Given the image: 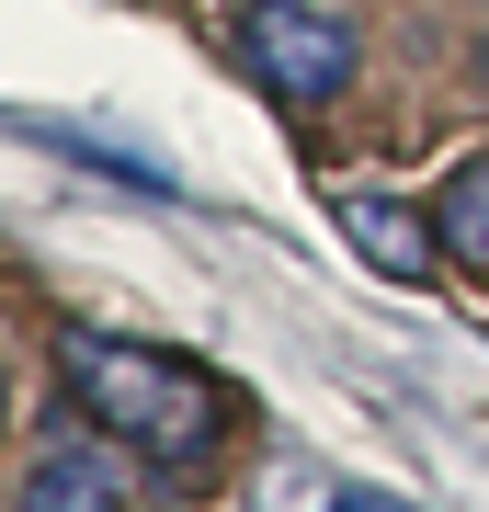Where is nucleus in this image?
I'll use <instances>...</instances> for the list:
<instances>
[{
	"label": "nucleus",
	"mask_w": 489,
	"mask_h": 512,
	"mask_svg": "<svg viewBox=\"0 0 489 512\" xmlns=\"http://www.w3.org/2000/svg\"><path fill=\"white\" fill-rule=\"evenodd\" d=\"M57 387H69V410L103 444H126L148 467H194L228 433V387L217 376H194L182 353L114 342V330H57Z\"/></svg>",
	"instance_id": "nucleus-1"
},
{
	"label": "nucleus",
	"mask_w": 489,
	"mask_h": 512,
	"mask_svg": "<svg viewBox=\"0 0 489 512\" xmlns=\"http://www.w3.org/2000/svg\"><path fill=\"white\" fill-rule=\"evenodd\" d=\"M228 46H239V69H251L273 103H330V92H353V69H364V35L330 0H251Z\"/></svg>",
	"instance_id": "nucleus-2"
},
{
	"label": "nucleus",
	"mask_w": 489,
	"mask_h": 512,
	"mask_svg": "<svg viewBox=\"0 0 489 512\" xmlns=\"http://www.w3.org/2000/svg\"><path fill=\"white\" fill-rule=\"evenodd\" d=\"M126 490H137V478H126V444H103V433L80 421L69 444H46V456L23 467L12 501H23V512H126Z\"/></svg>",
	"instance_id": "nucleus-3"
},
{
	"label": "nucleus",
	"mask_w": 489,
	"mask_h": 512,
	"mask_svg": "<svg viewBox=\"0 0 489 512\" xmlns=\"http://www.w3.org/2000/svg\"><path fill=\"white\" fill-rule=\"evenodd\" d=\"M342 217H353V251H364V262H376V274H387V285H421V274H433V262H444V239H433V228H421V217H410V205H399V194H353V205H342Z\"/></svg>",
	"instance_id": "nucleus-4"
},
{
	"label": "nucleus",
	"mask_w": 489,
	"mask_h": 512,
	"mask_svg": "<svg viewBox=\"0 0 489 512\" xmlns=\"http://www.w3.org/2000/svg\"><path fill=\"white\" fill-rule=\"evenodd\" d=\"M433 239H444V262L489 274V148L455 160V183H444V205H433Z\"/></svg>",
	"instance_id": "nucleus-5"
},
{
	"label": "nucleus",
	"mask_w": 489,
	"mask_h": 512,
	"mask_svg": "<svg viewBox=\"0 0 489 512\" xmlns=\"http://www.w3.org/2000/svg\"><path fill=\"white\" fill-rule=\"evenodd\" d=\"M330 512H399V501H376V490H353V501H330Z\"/></svg>",
	"instance_id": "nucleus-6"
},
{
	"label": "nucleus",
	"mask_w": 489,
	"mask_h": 512,
	"mask_svg": "<svg viewBox=\"0 0 489 512\" xmlns=\"http://www.w3.org/2000/svg\"><path fill=\"white\" fill-rule=\"evenodd\" d=\"M0 410H12V376H0Z\"/></svg>",
	"instance_id": "nucleus-7"
},
{
	"label": "nucleus",
	"mask_w": 489,
	"mask_h": 512,
	"mask_svg": "<svg viewBox=\"0 0 489 512\" xmlns=\"http://www.w3.org/2000/svg\"><path fill=\"white\" fill-rule=\"evenodd\" d=\"M478 69H489V46H478Z\"/></svg>",
	"instance_id": "nucleus-8"
}]
</instances>
